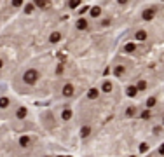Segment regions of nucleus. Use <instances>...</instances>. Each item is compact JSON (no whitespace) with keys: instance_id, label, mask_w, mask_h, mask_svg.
I'll list each match as a JSON object with an SVG mask.
<instances>
[{"instance_id":"1","label":"nucleus","mask_w":164,"mask_h":157,"mask_svg":"<svg viewBox=\"0 0 164 157\" xmlns=\"http://www.w3.org/2000/svg\"><path fill=\"white\" fill-rule=\"evenodd\" d=\"M37 79H38V72L33 70V68H30V70H26L25 73H23V80H25L26 84H35Z\"/></svg>"},{"instance_id":"2","label":"nucleus","mask_w":164,"mask_h":157,"mask_svg":"<svg viewBox=\"0 0 164 157\" xmlns=\"http://www.w3.org/2000/svg\"><path fill=\"white\" fill-rule=\"evenodd\" d=\"M154 16H155V11H154V9H145L143 14H142V18H143L145 21H152Z\"/></svg>"},{"instance_id":"3","label":"nucleus","mask_w":164,"mask_h":157,"mask_svg":"<svg viewBox=\"0 0 164 157\" xmlns=\"http://www.w3.org/2000/svg\"><path fill=\"white\" fill-rule=\"evenodd\" d=\"M63 94H65V96H72V94H74V86H72V84H65Z\"/></svg>"},{"instance_id":"4","label":"nucleus","mask_w":164,"mask_h":157,"mask_svg":"<svg viewBox=\"0 0 164 157\" xmlns=\"http://www.w3.org/2000/svg\"><path fill=\"white\" fill-rule=\"evenodd\" d=\"M98 94H100V91H98L96 87H92V89H89V91H87V98H89V100H96Z\"/></svg>"},{"instance_id":"5","label":"nucleus","mask_w":164,"mask_h":157,"mask_svg":"<svg viewBox=\"0 0 164 157\" xmlns=\"http://www.w3.org/2000/svg\"><path fill=\"white\" fill-rule=\"evenodd\" d=\"M26 114H28V112H26V106H21V108H18V119H25L26 117Z\"/></svg>"},{"instance_id":"6","label":"nucleus","mask_w":164,"mask_h":157,"mask_svg":"<svg viewBox=\"0 0 164 157\" xmlns=\"http://www.w3.org/2000/svg\"><path fill=\"white\" fill-rule=\"evenodd\" d=\"M30 142H32L30 136H21V138H19V145H21V147H28Z\"/></svg>"},{"instance_id":"7","label":"nucleus","mask_w":164,"mask_h":157,"mask_svg":"<svg viewBox=\"0 0 164 157\" xmlns=\"http://www.w3.org/2000/svg\"><path fill=\"white\" fill-rule=\"evenodd\" d=\"M89 133H91V127H89V126H84V127L80 129V136H82V138H87Z\"/></svg>"},{"instance_id":"8","label":"nucleus","mask_w":164,"mask_h":157,"mask_svg":"<svg viewBox=\"0 0 164 157\" xmlns=\"http://www.w3.org/2000/svg\"><path fill=\"white\" fill-rule=\"evenodd\" d=\"M136 38H138L140 42H143V40L147 38V32H143V30H140V32H136Z\"/></svg>"},{"instance_id":"9","label":"nucleus","mask_w":164,"mask_h":157,"mask_svg":"<svg viewBox=\"0 0 164 157\" xmlns=\"http://www.w3.org/2000/svg\"><path fill=\"white\" fill-rule=\"evenodd\" d=\"M77 28H79V30H86V28H87V21H86V19H79V21H77Z\"/></svg>"},{"instance_id":"10","label":"nucleus","mask_w":164,"mask_h":157,"mask_svg":"<svg viewBox=\"0 0 164 157\" xmlns=\"http://www.w3.org/2000/svg\"><path fill=\"white\" fill-rule=\"evenodd\" d=\"M126 93H128V96H129V98H133V96H136L138 89H136L134 86H131V87H128V91H126Z\"/></svg>"},{"instance_id":"11","label":"nucleus","mask_w":164,"mask_h":157,"mask_svg":"<svg viewBox=\"0 0 164 157\" xmlns=\"http://www.w3.org/2000/svg\"><path fill=\"white\" fill-rule=\"evenodd\" d=\"M59 38H61V33L59 32H54V33H51V38L49 40L54 44V42H59Z\"/></svg>"},{"instance_id":"12","label":"nucleus","mask_w":164,"mask_h":157,"mask_svg":"<svg viewBox=\"0 0 164 157\" xmlns=\"http://www.w3.org/2000/svg\"><path fill=\"white\" fill-rule=\"evenodd\" d=\"M61 117H63V121H70L72 119V110H63Z\"/></svg>"},{"instance_id":"13","label":"nucleus","mask_w":164,"mask_h":157,"mask_svg":"<svg viewBox=\"0 0 164 157\" xmlns=\"http://www.w3.org/2000/svg\"><path fill=\"white\" fill-rule=\"evenodd\" d=\"M100 14H101V9H100V7H92V9H91V16H92V18H98Z\"/></svg>"},{"instance_id":"14","label":"nucleus","mask_w":164,"mask_h":157,"mask_svg":"<svg viewBox=\"0 0 164 157\" xmlns=\"http://www.w3.org/2000/svg\"><path fill=\"white\" fill-rule=\"evenodd\" d=\"M113 73H115L117 77H121V75H124V66H115V70H113Z\"/></svg>"},{"instance_id":"15","label":"nucleus","mask_w":164,"mask_h":157,"mask_svg":"<svg viewBox=\"0 0 164 157\" xmlns=\"http://www.w3.org/2000/svg\"><path fill=\"white\" fill-rule=\"evenodd\" d=\"M103 91H105V93H110V91H112V82H108V80L103 82Z\"/></svg>"},{"instance_id":"16","label":"nucleus","mask_w":164,"mask_h":157,"mask_svg":"<svg viewBox=\"0 0 164 157\" xmlns=\"http://www.w3.org/2000/svg\"><path fill=\"white\" fill-rule=\"evenodd\" d=\"M134 87L138 89V91H143V89L147 87V82H145V80H140V82H138V84H136Z\"/></svg>"},{"instance_id":"17","label":"nucleus","mask_w":164,"mask_h":157,"mask_svg":"<svg viewBox=\"0 0 164 157\" xmlns=\"http://www.w3.org/2000/svg\"><path fill=\"white\" fill-rule=\"evenodd\" d=\"M9 106V98H0V108H7Z\"/></svg>"},{"instance_id":"18","label":"nucleus","mask_w":164,"mask_h":157,"mask_svg":"<svg viewBox=\"0 0 164 157\" xmlns=\"http://www.w3.org/2000/svg\"><path fill=\"white\" fill-rule=\"evenodd\" d=\"M134 49H136V46H134V44H128V46L124 47V51H126V53H133Z\"/></svg>"},{"instance_id":"19","label":"nucleus","mask_w":164,"mask_h":157,"mask_svg":"<svg viewBox=\"0 0 164 157\" xmlns=\"http://www.w3.org/2000/svg\"><path fill=\"white\" fill-rule=\"evenodd\" d=\"M35 5H37V7H47V5H49V2H44V0H38V2H35Z\"/></svg>"},{"instance_id":"20","label":"nucleus","mask_w":164,"mask_h":157,"mask_svg":"<svg viewBox=\"0 0 164 157\" xmlns=\"http://www.w3.org/2000/svg\"><path fill=\"white\" fill-rule=\"evenodd\" d=\"M154 105H155V98H148V100H147V106H148V108H152Z\"/></svg>"},{"instance_id":"21","label":"nucleus","mask_w":164,"mask_h":157,"mask_svg":"<svg viewBox=\"0 0 164 157\" xmlns=\"http://www.w3.org/2000/svg\"><path fill=\"white\" fill-rule=\"evenodd\" d=\"M134 112H136V110H134L133 106H129V108L126 110V115H128V117H131V115H134Z\"/></svg>"},{"instance_id":"22","label":"nucleus","mask_w":164,"mask_h":157,"mask_svg":"<svg viewBox=\"0 0 164 157\" xmlns=\"http://www.w3.org/2000/svg\"><path fill=\"white\" fill-rule=\"evenodd\" d=\"M79 5H80V2H77V0H74V2H68V7H72V9H74V7H79Z\"/></svg>"},{"instance_id":"23","label":"nucleus","mask_w":164,"mask_h":157,"mask_svg":"<svg viewBox=\"0 0 164 157\" xmlns=\"http://www.w3.org/2000/svg\"><path fill=\"white\" fill-rule=\"evenodd\" d=\"M148 150V145L147 143H142V145H140V152H147Z\"/></svg>"},{"instance_id":"24","label":"nucleus","mask_w":164,"mask_h":157,"mask_svg":"<svg viewBox=\"0 0 164 157\" xmlns=\"http://www.w3.org/2000/svg\"><path fill=\"white\" fill-rule=\"evenodd\" d=\"M142 119H150V112L148 110H145L143 114H142Z\"/></svg>"},{"instance_id":"25","label":"nucleus","mask_w":164,"mask_h":157,"mask_svg":"<svg viewBox=\"0 0 164 157\" xmlns=\"http://www.w3.org/2000/svg\"><path fill=\"white\" fill-rule=\"evenodd\" d=\"M25 11H26V12H28V14H30V12H32V11H33V4H28V5H26V7H25Z\"/></svg>"},{"instance_id":"26","label":"nucleus","mask_w":164,"mask_h":157,"mask_svg":"<svg viewBox=\"0 0 164 157\" xmlns=\"http://www.w3.org/2000/svg\"><path fill=\"white\" fill-rule=\"evenodd\" d=\"M12 5H16V7H19V5H23V2H21V0H14V2H12Z\"/></svg>"},{"instance_id":"27","label":"nucleus","mask_w":164,"mask_h":157,"mask_svg":"<svg viewBox=\"0 0 164 157\" xmlns=\"http://www.w3.org/2000/svg\"><path fill=\"white\" fill-rule=\"evenodd\" d=\"M159 154H162V155H164V143H162V145L159 147Z\"/></svg>"},{"instance_id":"28","label":"nucleus","mask_w":164,"mask_h":157,"mask_svg":"<svg viewBox=\"0 0 164 157\" xmlns=\"http://www.w3.org/2000/svg\"><path fill=\"white\" fill-rule=\"evenodd\" d=\"M2 65H4V61H2V59H0V68H2Z\"/></svg>"},{"instance_id":"29","label":"nucleus","mask_w":164,"mask_h":157,"mask_svg":"<svg viewBox=\"0 0 164 157\" xmlns=\"http://www.w3.org/2000/svg\"><path fill=\"white\" fill-rule=\"evenodd\" d=\"M162 126H164V119H162Z\"/></svg>"},{"instance_id":"30","label":"nucleus","mask_w":164,"mask_h":157,"mask_svg":"<svg viewBox=\"0 0 164 157\" xmlns=\"http://www.w3.org/2000/svg\"><path fill=\"white\" fill-rule=\"evenodd\" d=\"M58 157H63V155H58Z\"/></svg>"},{"instance_id":"31","label":"nucleus","mask_w":164,"mask_h":157,"mask_svg":"<svg viewBox=\"0 0 164 157\" xmlns=\"http://www.w3.org/2000/svg\"><path fill=\"white\" fill-rule=\"evenodd\" d=\"M131 157H134V155H131Z\"/></svg>"}]
</instances>
